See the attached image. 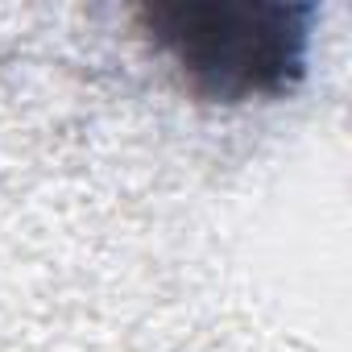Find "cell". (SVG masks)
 <instances>
[{
    "instance_id": "6da1fadb",
    "label": "cell",
    "mask_w": 352,
    "mask_h": 352,
    "mask_svg": "<svg viewBox=\"0 0 352 352\" xmlns=\"http://www.w3.org/2000/svg\"><path fill=\"white\" fill-rule=\"evenodd\" d=\"M311 17V5L278 0H149L137 9V34L195 96L241 104L298 83Z\"/></svg>"
}]
</instances>
